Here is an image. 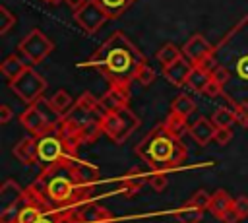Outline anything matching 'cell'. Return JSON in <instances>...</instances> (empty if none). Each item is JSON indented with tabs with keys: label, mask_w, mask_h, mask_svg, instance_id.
Masks as SVG:
<instances>
[{
	"label": "cell",
	"mask_w": 248,
	"mask_h": 223,
	"mask_svg": "<svg viewBox=\"0 0 248 223\" xmlns=\"http://www.w3.org/2000/svg\"><path fill=\"white\" fill-rule=\"evenodd\" d=\"M136 80H138L141 85H149V83H153V80H155V70H153L149 64H143V66L140 68Z\"/></svg>",
	"instance_id": "cell-32"
},
{
	"label": "cell",
	"mask_w": 248,
	"mask_h": 223,
	"mask_svg": "<svg viewBox=\"0 0 248 223\" xmlns=\"http://www.w3.org/2000/svg\"><path fill=\"white\" fill-rule=\"evenodd\" d=\"M54 45L52 41L41 31V29H31L19 43V52L25 60H29L31 64H39L43 62L50 52H52Z\"/></svg>",
	"instance_id": "cell-6"
},
{
	"label": "cell",
	"mask_w": 248,
	"mask_h": 223,
	"mask_svg": "<svg viewBox=\"0 0 248 223\" xmlns=\"http://www.w3.org/2000/svg\"><path fill=\"white\" fill-rule=\"evenodd\" d=\"M74 175H76L78 182L87 184V182L97 180L99 171H97V167H95V165H89V163H79V161H78V163L74 165Z\"/></svg>",
	"instance_id": "cell-23"
},
{
	"label": "cell",
	"mask_w": 248,
	"mask_h": 223,
	"mask_svg": "<svg viewBox=\"0 0 248 223\" xmlns=\"http://www.w3.org/2000/svg\"><path fill=\"white\" fill-rule=\"evenodd\" d=\"M74 190V182L66 176H56L46 184V196L54 202H64L72 196Z\"/></svg>",
	"instance_id": "cell-14"
},
{
	"label": "cell",
	"mask_w": 248,
	"mask_h": 223,
	"mask_svg": "<svg viewBox=\"0 0 248 223\" xmlns=\"http://www.w3.org/2000/svg\"><path fill=\"white\" fill-rule=\"evenodd\" d=\"M107 14L108 17H118L120 14H124V10L134 2V0H95Z\"/></svg>",
	"instance_id": "cell-24"
},
{
	"label": "cell",
	"mask_w": 248,
	"mask_h": 223,
	"mask_svg": "<svg viewBox=\"0 0 248 223\" xmlns=\"http://www.w3.org/2000/svg\"><path fill=\"white\" fill-rule=\"evenodd\" d=\"M209 81H211V74L205 72V70H202L200 66H194V70L190 72V76L186 80V85L192 91H196V93H203Z\"/></svg>",
	"instance_id": "cell-17"
},
{
	"label": "cell",
	"mask_w": 248,
	"mask_h": 223,
	"mask_svg": "<svg viewBox=\"0 0 248 223\" xmlns=\"http://www.w3.org/2000/svg\"><path fill=\"white\" fill-rule=\"evenodd\" d=\"M202 217H203V211L202 209H196L192 206H186V207H182V209L176 211L178 223H200Z\"/></svg>",
	"instance_id": "cell-26"
},
{
	"label": "cell",
	"mask_w": 248,
	"mask_h": 223,
	"mask_svg": "<svg viewBox=\"0 0 248 223\" xmlns=\"http://www.w3.org/2000/svg\"><path fill=\"white\" fill-rule=\"evenodd\" d=\"M46 80L39 74V72H35L33 68H25L17 78H14V80H10V89L21 99V101H25V103H29V105H33L37 99H41V95H43V91L46 89Z\"/></svg>",
	"instance_id": "cell-5"
},
{
	"label": "cell",
	"mask_w": 248,
	"mask_h": 223,
	"mask_svg": "<svg viewBox=\"0 0 248 223\" xmlns=\"http://www.w3.org/2000/svg\"><path fill=\"white\" fill-rule=\"evenodd\" d=\"M234 114H236V122H240L242 126H248V107H234Z\"/></svg>",
	"instance_id": "cell-36"
},
{
	"label": "cell",
	"mask_w": 248,
	"mask_h": 223,
	"mask_svg": "<svg viewBox=\"0 0 248 223\" xmlns=\"http://www.w3.org/2000/svg\"><path fill=\"white\" fill-rule=\"evenodd\" d=\"M25 68H27V64H25L19 56H16V54H10V56L4 58V62L0 64V72H2V76L8 78V80L17 78Z\"/></svg>",
	"instance_id": "cell-19"
},
{
	"label": "cell",
	"mask_w": 248,
	"mask_h": 223,
	"mask_svg": "<svg viewBox=\"0 0 248 223\" xmlns=\"http://www.w3.org/2000/svg\"><path fill=\"white\" fill-rule=\"evenodd\" d=\"M215 50V47L213 45H209V41L205 39V37H202V35H192L188 41H186V45L182 47V54L196 66V64H200L205 56H209L211 52Z\"/></svg>",
	"instance_id": "cell-8"
},
{
	"label": "cell",
	"mask_w": 248,
	"mask_h": 223,
	"mask_svg": "<svg viewBox=\"0 0 248 223\" xmlns=\"http://www.w3.org/2000/svg\"><path fill=\"white\" fill-rule=\"evenodd\" d=\"M138 153L149 167L157 171H167L180 163V159L184 157V147L178 143L176 136L167 132L163 124L157 134H151L141 145H138Z\"/></svg>",
	"instance_id": "cell-3"
},
{
	"label": "cell",
	"mask_w": 248,
	"mask_h": 223,
	"mask_svg": "<svg viewBox=\"0 0 248 223\" xmlns=\"http://www.w3.org/2000/svg\"><path fill=\"white\" fill-rule=\"evenodd\" d=\"M211 120L217 128H231L234 122H236V114H234V109H229V107H217L211 114Z\"/></svg>",
	"instance_id": "cell-21"
},
{
	"label": "cell",
	"mask_w": 248,
	"mask_h": 223,
	"mask_svg": "<svg viewBox=\"0 0 248 223\" xmlns=\"http://www.w3.org/2000/svg\"><path fill=\"white\" fill-rule=\"evenodd\" d=\"M192 70H194V64L182 54L180 58H176V60L170 62L169 66H163V76H165L172 85H184Z\"/></svg>",
	"instance_id": "cell-10"
},
{
	"label": "cell",
	"mask_w": 248,
	"mask_h": 223,
	"mask_svg": "<svg viewBox=\"0 0 248 223\" xmlns=\"http://www.w3.org/2000/svg\"><path fill=\"white\" fill-rule=\"evenodd\" d=\"M12 116H14L12 109H10L8 105H2V107H0V124H8V122L12 120Z\"/></svg>",
	"instance_id": "cell-38"
},
{
	"label": "cell",
	"mask_w": 248,
	"mask_h": 223,
	"mask_svg": "<svg viewBox=\"0 0 248 223\" xmlns=\"http://www.w3.org/2000/svg\"><path fill=\"white\" fill-rule=\"evenodd\" d=\"M19 120H21V124H23L31 134H35V136H45L46 128L52 126V124L48 122V118L43 114V111H41L35 103H33L29 109H25V111L21 112Z\"/></svg>",
	"instance_id": "cell-9"
},
{
	"label": "cell",
	"mask_w": 248,
	"mask_h": 223,
	"mask_svg": "<svg viewBox=\"0 0 248 223\" xmlns=\"http://www.w3.org/2000/svg\"><path fill=\"white\" fill-rule=\"evenodd\" d=\"M128 97H130L128 87H114V85H110V89L99 101H101V105L105 107L107 112H112V111H118V109L126 107Z\"/></svg>",
	"instance_id": "cell-13"
},
{
	"label": "cell",
	"mask_w": 248,
	"mask_h": 223,
	"mask_svg": "<svg viewBox=\"0 0 248 223\" xmlns=\"http://www.w3.org/2000/svg\"><path fill=\"white\" fill-rule=\"evenodd\" d=\"M85 2H87V0H66V4H68V6H70L74 12H78V10H79V8H81Z\"/></svg>",
	"instance_id": "cell-39"
},
{
	"label": "cell",
	"mask_w": 248,
	"mask_h": 223,
	"mask_svg": "<svg viewBox=\"0 0 248 223\" xmlns=\"http://www.w3.org/2000/svg\"><path fill=\"white\" fill-rule=\"evenodd\" d=\"M16 25V16L6 8V6H0V33H8L12 27Z\"/></svg>",
	"instance_id": "cell-30"
},
{
	"label": "cell",
	"mask_w": 248,
	"mask_h": 223,
	"mask_svg": "<svg viewBox=\"0 0 248 223\" xmlns=\"http://www.w3.org/2000/svg\"><path fill=\"white\" fill-rule=\"evenodd\" d=\"M45 2H50V4H56L58 0H45Z\"/></svg>",
	"instance_id": "cell-41"
},
{
	"label": "cell",
	"mask_w": 248,
	"mask_h": 223,
	"mask_svg": "<svg viewBox=\"0 0 248 223\" xmlns=\"http://www.w3.org/2000/svg\"><path fill=\"white\" fill-rule=\"evenodd\" d=\"M232 198L225 192V190H217L215 194H211V204H209V211L215 215V217H223V213L229 209V207H232Z\"/></svg>",
	"instance_id": "cell-18"
},
{
	"label": "cell",
	"mask_w": 248,
	"mask_h": 223,
	"mask_svg": "<svg viewBox=\"0 0 248 223\" xmlns=\"http://www.w3.org/2000/svg\"><path fill=\"white\" fill-rule=\"evenodd\" d=\"M186 118L184 116H180V114H174V112H170V116H169V120L165 122V128H167V132L169 134H172V136H180L184 130H186V122H184Z\"/></svg>",
	"instance_id": "cell-27"
},
{
	"label": "cell",
	"mask_w": 248,
	"mask_h": 223,
	"mask_svg": "<svg viewBox=\"0 0 248 223\" xmlns=\"http://www.w3.org/2000/svg\"><path fill=\"white\" fill-rule=\"evenodd\" d=\"M182 56V48H178L176 45H172V43H165L161 48H159V52H157V60L163 64V66H169L170 62H174L176 58H180Z\"/></svg>",
	"instance_id": "cell-25"
},
{
	"label": "cell",
	"mask_w": 248,
	"mask_h": 223,
	"mask_svg": "<svg viewBox=\"0 0 248 223\" xmlns=\"http://www.w3.org/2000/svg\"><path fill=\"white\" fill-rule=\"evenodd\" d=\"M221 221H223V223H238V221H240V217H238V213L234 211V207H229V209L223 213Z\"/></svg>",
	"instance_id": "cell-37"
},
{
	"label": "cell",
	"mask_w": 248,
	"mask_h": 223,
	"mask_svg": "<svg viewBox=\"0 0 248 223\" xmlns=\"http://www.w3.org/2000/svg\"><path fill=\"white\" fill-rule=\"evenodd\" d=\"M203 95H207V97H219V95H223V85H219V83L211 78V81L207 83V87H205Z\"/></svg>",
	"instance_id": "cell-35"
},
{
	"label": "cell",
	"mask_w": 248,
	"mask_h": 223,
	"mask_svg": "<svg viewBox=\"0 0 248 223\" xmlns=\"http://www.w3.org/2000/svg\"><path fill=\"white\" fill-rule=\"evenodd\" d=\"M48 101H50V107L56 111L58 116H66L72 111V105H74V99L70 97V93L66 89H58Z\"/></svg>",
	"instance_id": "cell-20"
},
{
	"label": "cell",
	"mask_w": 248,
	"mask_h": 223,
	"mask_svg": "<svg viewBox=\"0 0 248 223\" xmlns=\"http://www.w3.org/2000/svg\"><path fill=\"white\" fill-rule=\"evenodd\" d=\"M19 196H21V190H19L17 182H14V180L4 182L2 188H0V213L14 207L16 202L19 200Z\"/></svg>",
	"instance_id": "cell-16"
},
{
	"label": "cell",
	"mask_w": 248,
	"mask_h": 223,
	"mask_svg": "<svg viewBox=\"0 0 248 223\" xmlns=\"http://www.w3.org/2000/svg\"><path fill=\"white\" fill-rule=\"evenodd\" d=\"M194 111H196V103H194L188 95H184V93H180V95L172 101V105H170V112L180 114V116H184V118H188Z\"/></svg>",
	"instance_id": "cell-22"
},
{
	"label": "cell",
	"mask_w": 248,
	"mask_h": 223,
	"mask_svg": "<svg viewBox=\"0 0 248 223\" xmlns=\"http://www.w3.org/2000/svg\"><path fill=\"white\" fill-rule=\"evenodd\" d=\"M215 130H217V126L213 124L211 118L200 116V118L188 128V134H190V138H194L196 143H200V145H207V143L213 140Z\"/></svg>",
	"instance_id": "cell-12"
},
{
	"label": "cell",
	"mask_w": 248,
	"mask_h": 223,
	"mask_svg": "<svg viewBox=\"0 0 248 223\" xmlns=\"http://www.w3.org/2000/svg\"><path fill=\"white\" fill-rule=\"evenodd\" d=\"M64 153V147H62V142L54 136H41V140L37 142V157L45 163H54L62 157Z\"/></svg>",
	"instance_id": "cell-11"
},
{
	"label": "cell",
	"mask_w": 248,
	"mask_h": 223,
	"mask_svg": "<svg viewBox=\"0 0 248 223\" xmlns=\"http://www.w3.org/2000/svg\"><path fill=\"white\" fill-rule=\"evenodd\" d=\"M143 64L145 60L141 52L122 33L110 35L85 62V66L101 72L105 80L114 87H128L130 81L138 78V72Z\"/></svg>",
	"instance_id": "cell-1"
},
{
	"label": "cell",
	"mask_w": 248,
	"mask_h": 223,
	"mask_svg": "<svg viewBox=\"0 0 248 223\" xmlns=\"http://www.w3.org/2000/svg\"><path fill=\"white\" fill-rule=\"evenodd\" d=\"M39 223H54V219H52V217H41Z\"/></svg>",
	"instance_id": "cell-40"
},
{
	"label": "cell",
	"mask_w": 248,
	"mask_h": 223,
	"mask_svg": "<svg viewBox=\"0 0 248 223\" xmlns=\"http://www.w3.org/2000/svg\"><path fill=\"white\" fill-rule=\"evenodd\" d=\"M169 184V178L165 175V171H155L153 175H149V186L155 190V192H163Z\"/></svg>",
	"instance_id": "cell-31"
},
{
	"label": "cell",
	"mask_w": 248,
	"mask_h": 223,
	"mask_svg": "<svg viewBox=\"0 0 248 223\" xmlns=\"http://www.w3.org/2000/svg\"><path fill=\"white\" fill-rule=\"evenodd\" d=\"M232 207H234V211L238 213L240 219H246L248 217V196H238L232 202Z\"/></svg>",
	"instance_id": "cell-33"
},
{
	"label": "cell",
	"mask_w": 248,
	"mask_h": 223,
	"mask_svg": "<svg viewBox=\"0 0 248 223\" xmlns=\"http://www.w3.org/2000/svg\"><path fill=\"white\" fill-rule=\"evenodd\" d=\"M108 19V14L95 2V0H87L78 12H74V21L85 31V33H95L101 29V25Z\"/></svg>",
	"instance_id": "cell-7"
},
{
	"label": "cell",
	"mask_w": 248,
	"mask_h": 223,
	"mask_svg": "<svg viewBox=\"0 0 248 223\" xmlns=\"http://www.w3.org/2000/svg\"><path fill=\"white\" fill-rule=\"evenodd\" d=\"M101 126L108 138H112L116 143H122L138 126V118L128 107H122L118 111L105 112L101 118Z\"/></svg>",
	"instance_id": "cell-4"
},
{
	"label": "cell",
	"mask_w": 248,
	"mask_h": 223,
	"mask_svg": "<svg viewBox=\"0 0 248 223\" xmlns=\"http://www.w3.org/2000/svg\"><path fill=\"white\" fill-rule=\"evenodd\" d=\"M215 56H217L219 64L225 66L231 74V80L225 87H229L231 83L234 85V89L238 83L248 85V17L240 19L227 33V37L215 47ZM234 89H231L227 93V97Z\"/></svg>",
	"instance_id": "cell-2"
},
{
	"label": "cell",
	"mask_w": 248,
	"mask_h": 223,
	"mask_svg": "<svg viewBox=\"0 0 248 223\" xmlns=\"http://www.w3.org/2000/svg\"><path fill=\"white\" fill-rule=\"evenodd\" d=\"M41 217H43V213L35 206H25L23 209L17 211V223H39Z\"/></svg>",
	"instance_id": "cell-28"
},
{
	"label": "cell",
	"mask_w": 248,
	"mask_h": 223,
	"mask_svg": "<svg viewBox=\"0 0 248 223\" xmlns=\"http://www.w3.org/2000/svg\"><path fill=\"white\" fill-rule=\"evenodd\" d=\"M209 204H211V194L209 192H205V190H198L192 198H190V202H188V206H192V207H196V209H209Z\"/></svg>",
	"instance_id": "cell-29"
},
{
	"label": "cell",
	"mask_w": 248,
	"mask_h": 223,
	"mask_svg": "<svg viewBox=\"0 0 248 223\" xmlns=\"http://www.w3.org/2000/svg\"><path fill=\"white\" fill-rule=\"evenodd\" d=\"M213 140H215L219 145H227V143L232 140V130H231V128H217Z\"/></svg>",
	"instance_id": "cell-34"
},
{
	"label": "cell",
	"mask_w": 248,
	"mask_h": 223,
	"mask_svg": "<svg viewBox=\"0 0 248 223\" xmlns=\"http://www.w3.org/2000/svg\"><path fill=\"white\" fill-rule=\"evenodd\" d=\"M12 153H14V157H16L17 161H21V163H31V161H35V157H37V142H35V138H23V140H19V142L14 145Z\"/></svg>",
	"instance_id": "cell-15"
}]
</instances>
